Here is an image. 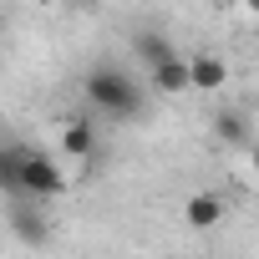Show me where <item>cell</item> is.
<instances>
[{
	"mask_svg": "<svg viewBox=\"0 0 259 259\" xmlns=\"http://www.w3.org/2000/svg\"><path fill=\"white\" fill-rule=\"evenodd\" d=\"M61 153H71V158H81L87 168L97 163V127H92L87 117H76V122H66V133H61Z\"/></svg>",
	"mask_w": 259,
	"mask_h": 259,
	"instance_id": "8992f818",
	"label": "cell"
},
{
	"mask_svg": "<svg viewBox=\"0 0 259 259\" xmlns=\"http://www.w3.org/2000/svg\"><path fill=\"white\" fill-rule=\"evenodd\" d=\"M229 81V66L213 51H193L188 56V92H219Z\"/></svg>",
	"mask_w": 259,
	"mask_h": 259,
	"instance_id": "277c9868",
	"label": "cell"
},
{
	"mask_svg": "<svg viewBox=\"0 0 259 259\" xmlns=\"http://www.w3.org/2000/svg\"><path fill=\"white\" fill-rule=\"evenodd\" d=\"M178 46L168 41V31H158V26H143V31H133V56L143 61V66H158L163 56H173Z\"/></svg>",
	"mask_w": 259,
	"mask_h": 259,
	"instance_id": "52a82bcc",
	"label": "cell"
},
{
	"mask_svg": "<svg viewBox=\"0 0 259 259\" xmlns=\"http://www.w3.org/2000/svg\"><path fill=\"white\" fill-rule=\"evenodd\" d=\"M153 71V92L158 97H188V56H163L158 66H148Z\"/></svg>",
	"mask_w": 259,
	"mask_h": 259,
	"instance_id": "5b68a950",
	"label": "cell"
},
{
	"mask_svg": "<svg viewBox=\"0 0 259 259\" xmlns=\"http://www.w3.org/2000/svg\"><path fill=\"white\" fill-rule=\"evenodd\" d=\"M66 188V173L56 168V158H46L41 148H31L26 153V163H21V183H16V193H26V198H56Z\"/></svg>",
	"mask_w": 259,
	"mask_h": 259,
	"instance_id": "7a4b0ae2",
	"label": "cell"
},
{
	"mask_svg": "<svg viewBox=\"0 0 259 259\" xmlns=\"http://www.w3.org/2000/svg\"><path fill=\"white\" fill-rule=\"evenodd\" d=\"M213 138H219L224 148H249V117L224 107V112L213 117Z\"/></svg>",
	"mask_w": 259,
	"mask_h": 259,
	"instance_id": "30bf717a",
	"label": "cell"
},
{
	"mask_svg": "<svg viewBox=\"0 0 259 259\" xmlns=\"http://www.w3.org/2000/svg\"><path fill=\"white\" fill-rule=\"evenodd\" d=\"M6 224H11V234H16L21 244H31V249L51 244V224H46V213H41V198H26V193H11V208H6Z\"/></svg>",
	"mask_w": 259,
	"mask_h": 259,
	"instance_id": "3957f363",
	"label": "cell"
},
{
	"mask_svg": "<svg viewBox=\"0 0 259 259\" xmlns=\"http://www.w3.org/2000/svg\"><path fill=\"white\" fill-rule=\"evenodd\" d=\"M26 153H31V143H21V138H6L0 143V193H16V183H21V163H26Z\"/></svg>",
	"mask_w": 259,
	"mask_h": 259,
	"instance_id": "ba28073f",
	"label": "cell"
},
{
	"mask_svg": "<svg viewBox=\"0 0 259 259\" xmlns=\"http://www.w3.org/2000/svg\"><path fill=\"white\" fill-rule=\"evenodd\" d=\"M66 6H87V0H66Z\"/></svg>",
	"mask_w": 259,
	"mask_h": 259,
	"instance_id": "8fae6325",
	"label": "cell"
},
{
	"mask_svg": "<svg viewBox=\"0 0 259 259\" xmlns=\"http://www.w3.org/2000/svg\"><path fill=\"white\" fill-rule=\"evenodd\" d=\"M81 92H87V102H92L102 117H112V122L138 117V107H143V92H138V81L127 76V66H117V61H102V66H92V71H87V81H81Z\"/></svg>",
	"mask_w": 259,
	"mask_h": 259,
	"instance_id": "6da1fadb",
	"label": "cell"
},
{
	"mask_svg": "<svg viewBox=\"0 0 259 259\" xmlns=\"http://www.w3.org/2000/svg\"><path fill=\"white\" fill-rule=\"evenodd\" d=\"M183 219H188V229H213L224 219V198L219 193H193L183 203Z\"/></svg>",
	"mask_w": 259,
	"mask_h": 259,
	"instance_id": "9c48e42d",
	"label": "cell"
}]
</instances>
